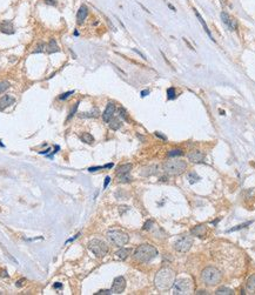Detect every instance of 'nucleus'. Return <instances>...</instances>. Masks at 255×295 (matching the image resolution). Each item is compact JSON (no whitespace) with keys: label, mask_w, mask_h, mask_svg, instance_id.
Returning a JSON list of instances; mask_svg holds the SVG:
<instances>
[{"label":"nucleus","mask_w":255,"mask_h":295,"mask_svg":"<svg viewBox=\"0 0 255 295\" xmlns=\"http://www.w3.org/2000/svg\"><path fill=\"white\" fill-rule=\"evenodd\" d=\"M87 14H88V8L86 5H81L80 8L78 9V13H76V22L78 25H81L85 19L87 18Z\"/></svg>","instance_id":"2eb2a0df"},{"label":"nucleus","mask_w":255,"mask_h":295,"mask_svg":"<svg viewBox=\"0 0 255 295\" xmlns=\"http://www.w3.org/2000/svg\"><path fill=\"white\" fill-rule=\"evenodd\" d=\"M102 168H103V166H96V167H89L88 170H89V172H96V170L102 169Z\"/></svg>","instance_id":"e433bc0d"},{"label":"nucleus","mask_w":255,"mask_h":295,"mask_svg":"<svg viewBox=\"0 0 255 295\" xmlns=\"http://www.w3.org/2000/svg\"><path fill=\"white\" fill-rule=\"evenodd\" d=\"M25 281H26V279H21V280H19V281H16V282H15V286H16V287H21V286L24 284Z\"/></svg>","instance_id":"58836bf2"},{"label":"nucleus","mask_w":255,"mask_h":295,"mask_svg":"<svg viewBox=\"0 0 255 295\" xmlns=\"http://www.w3.org/2000/svg\"><path fill=\"white\" fill-rule=\"evenodd\" d=\"M174 281H175V271L168 267L161 268L154 277V284L159 290L170 289Z\"/></svg>","instance_id":"f257e3e1"},{"label":"nucleus","mask_w":255,"mask_h":295,"mask_svg":"<svg viewBox=\"0 0 255 295\" xmlns=\"http://www.w3.org/2000/svg\"><path fill=\"white\" fill-rule=\"evenodd\" d=\"M152 224H153V221H152V220H148V221L143 224V229H145V230H149V229L152 228V227H150Z\"/></svg>","instance_id":"c9c22d12"},{"label":"nucleus","mask_w":255,"mask_h":295,"mask_svg":"<svg viewBox=\"0 0 255 295\" xmlns=\"http://www.w3.org/2000/svg\"><path fill=\"white\" fill-rule=\"evenodd\" d=\"M79 236H80V233H78V234H75V235H74V236H73V237H72V239H69V240H67V242H72V241H73V240H75V239H78V237H79Z\"/></svg>","instance_id":"a18cd8bd"},{"label":"nucleus","mask_w":255,"mask_h":295,"mask_svg":"<svg viewBox=\"0 0 255 295\" xmlns=\"http://www.w3.org/2000/svg\"><path fill=\"white\" fill-rule=\"evenodd\" d=\"M48 152H49V148H48V149H46V150H41V152H40V154H47Z\"/></svg>","instance_id":"3c124183"},{"label":"nucleus","mask_w":255,"mask_h":295,"mask_svg":"<svg viewBox=\"0 0 255 295\" xmlns=\"http://www.w3.org/2000/svg\"><path fill=\"white\" fill-rule=\"evenodd\" d=\"M15 102V99L12 95H4L2 98H0V110H4L6 107L13 105Z\"/></svg>","instance_id":"dca6fc26"},{"label":"nucleus","mask_w":255,"mask_h":295,"mask_svg":"<svg viewBox=\"0 0 255 295\" xmlns=\"http://www.w3.org/2000/svg\"><path fill=\"white\" fill-rule=\"evenodd\" d=\"M78 107H79V102H76L75 103V106L72 108V110H71V113H69V115H68V118H67V120H69L74 114H75V112H76V109H78Z\"/></svg>","instance_id":"f704fd0d"},{"label":"nucleus","mask_w":255,"mask_h":295,"mask_svg":"<svg viewBox=\"0 0 255 295\" xmlns=\"http://www.w3.org/2000/svg\"><path fill=\"white\" fill-rule=\"evenodd\" d=\"M197 294H206V291H204V290H200Z\"/></svg>","instance_id":"603ef678"},{"label":"nucleus","mask_w":255,"mask_h":295,"mask_svg":"<svg viewBox=\"0 0 255 295\" xmlns=\"http://www.w3.org/2000/svg\"><path fill=\"white\" fill-rule=\"evenodd\" d=\"M182 154H183V152H182L181 149H172V150L168 152V156H169V157L180 156V155H182Z\"/></svg>","instance_id":"c85d7f7f"},{"label":"nucleus","mask_w":255,"mask_h":295,"mask_svg":"<svg viewBox=\"0 0 255 295\" xmlns=\"http://www.w3.org/2000/svg\"><path fill=\"white\" fill-rule=\"evenodd\" d=\"M133 51H134V52H136V53H137V54H139V55H141V56H142V59H146V56H145V55H143V54H142V53H141V52H139V51H137V49H135V48H133Z\"/></svg>","instance_id":"09e8293b"},{"label":"nucleus","mask_w":255,"mask_h":295,"mask_svg":"<svg viewBox=\"0 0 255 295\" xmlns=\"http://www.w3.org/2000/svg\"><path fill=\"white\" fill-rule=\"evenodd\" d=\"M95 294L96 295H110V294H113V291H112V289H103V290H100Z\"/></svg>","instance_id":"72a5a7b5"},{"label":"nucleus","mask_w":255,"mask_h":295,"mask_svg":"<svg viewBox=\"0 0 255 295\" xmlns=\"http://www.w3.org/2000/svg\"><path fill=\"white\" fill-rule=\"evenodd\" d=\"M80 139L86 143H93L94 142V138H93V135L90 133H82L80 135Z\"/></svg>","instance_id":"a878e982"},{"label":"nucleus","mask_w":255,"mask_h":295,"mask_svg":"<svg viewBox=\"0 0 255 295\" xmlns=\"http://www.w3.org/2000/svg\"><path fill=\"white\" fill-rule=\"evenodd\" d=\"M46 51H47L48 53L59 52V46L56 45V42H55L54 39H51V40H49V42H48L47 46H46Z\"/></svg>","instance_id":"412c9836"},{"label":"nucleus","mask_w":255,"mask_h":295,"mask_svg":"<svg viewBox=\"0 0 255 295\" xmlns=\"http://www.w3.org/2000/svg\"><path fill=\"white\" fill-rule=\"evenodd\" d=\"M132 249L130 248H123V247H120V249L115 253V255L120 259V260H126L128 257V255L130 254Z\"/></svg>","instance_id":"aec40b11"},{"label":"nucleus","mask_w":255,"mask_h":295,"mask_svg":"<svg viewBox=\"0 0 255 295\" xmlns=\"http://www.w3.org/2000/svg\"><path fill=\"white\" fill-rule=\"evenodd\" d=\"M108 122H109V128L113 129V130H118L121 127V125H122L121 121L119 119H116V118H112Z\"/></svg>","instance_id":"5701e85b"},{"label":"nucleus","mask_w":255,"mask_h":295,"mask_svg":"<svg viewBox=\"0 0 255 295\" xmlns=\"http://www.w3.org/2000/svg\"><path fill=\"white\" fill-rule=\"evenodd\" d=\"M221 20L231 31H236L237 29V21H236V19L231 18L227 12H221Z\"/></svg>","instance_id":"9b49d317"},{"label":"nucleus","mask_w":255,"mask_h":295,"mask_svg":"<svg viewBox=\"0 0 255 295\" xmlns=\"http://www.w3.org/2000/svg\"><path fill=\"white\" fill-rule=\"evenodd\" d=\"M163 170L169 174V175H180L182 174L186 168H187V163L183 160H179V159H172L168 160L163 163L162 166Z\"/></svg>","instance_id":"7ed1b4c3"},{"label":"nucleus","mask_w":255,"mask_h":295,"mask_svg":"<svg viewBox=\"0 0 255 295\" xmlns=\"http://www.w3.org/2000/svg\"><path fill=\"white\" fill-rule=\"evenodd\" d=\"M157 255V249L152 244H141L134 252V259L139 262L147 263L155 259Z\"/></svg>","instance_id":"f03ea898"},{"label":"nucleus","mask_w":255,"mask_h":295,"mask_svg":"<svg viewBox=\"0 0 255 295\" xmlns=\"http://www.w3.org/2000/svg\"><path fill=\"white\" fill-rule=\"evenodd\" d=\"M109 181H110V177H109V176H106V179H105V182H103V188H106V187L108 186Z\"/></svg>","instance_id":"a19ab883"},{"label":"nucleus","mask_w":255,"mask_h":295,"mask_svg":"<svg viewBox=\"0 0 255 295\" xmlns=\"http://www.w3.org/2000/svg\"><path fill=\"white\" fill-rule=\"evenodd\" d=\"M74 35H79V32H78V31H74Z\"/></svg>","instance_id":"864d4df0"},{"label":"nucleus","mask_w":255,"mask_h":295,"mask_svg":"<svg viewBox=\"0 0 255 295\" xmlns=\"http://www.w3.org/2000/svg\"><path fill=\"white\" fill-rule=\"evenodd\" d=\"M7 257H8V259H11V260H12V261H13V262H14L15 264H18V261H16V260H15V259H14V257H13V256L11 255V254H7Z\"/></svg>","instance_id":"49530a36"},{"label":"nucleus","mask_w":255,"mask_h":295,"mask_svg":"<svg viewBox=\"0 0 255 295\" xmlns=\"http://www.w3.org/2000/svg\"><path fill=\"white\" fill-rule=\"evenodd\" d=\"M42 47H43V45H42V43H40V45L38 46V48H36L33 53H39V52H42Z\"/></svg>","instance_id":"79ce46f5"},{"label":"nucleus","mask_w":255,"mask_h":295,"mask_svg":"<svg viewBox=\"0 0 255 295\" xmlns=\"http://www.w3.org/2000/svg\"><path fill=\"white\" fill-rule=\"evenodd\" d=\"M192 244H193V239L190 236H182L174 243V248L179 253H186L192 248Z\"/></svg>","instance_id":"6e6552de"},{"label":"nucleus","mask_w":255,"mask_h":295,"mask_svg":"<svg viewBox=\"0 0 255 295\" xmlns=\"http://www.w3.org/2000/svg\"><path fill=\"white\" fill-rule=\"evenodd\" d=\"M187 177H188V181H189L190 185L196 183V182H199V181L201 180V177H200L195 172H189L188 175H187Z\"/></svg>","instance_id":"b1692460"},{"label":"nucleus","mask_w":255,"mask_h":295,"mask_svg":"<svg viewBox=\"0 0 255 295\" xmlns=\"http://www.w3.org/2000/svg\"><path fill=\"white\" fill-rule=\"evenodd\" d=\"M45 4L47 5H51V6H55L56 5V0H43Z\"/></svg>","instance_id":"4c0bfd02"},{"label":"nucleus","mask_w":255,"mask_h":295,"mask_svg":"<svg viewBox=\"0 0 255 295\" xmlns=\"http://www.w3.org/2000/svg\"><path fill=\"white\" fill-rule=\"evenodd\" d=\"M0 31L5 34H13L15 32L13 22L11 20H4L0 22Z\"/></svg>","instance_id":"ddd939ff"},{"label":"nucleus","mask_w":255,"mask_h":295,"mask_svg":"<svg viewBox=\"0 0 255 295\" xmlns=\"http://www.w3.org/2000/svg\"><path fill=\"white\" fill-rule=\"evenodd\" d=\"M215 294H216V295H233L234 291H233L231 289L227 288V287H220V288L215 291Z\"/></svg>","instance_id":"393cba45"},{"label":"nucleus","mask_w":255,"mask_h":295,"mask_svg":"<svg viewBox=\"0 0 255 295\" xmlns=\"http://www.w3.org/2000/svg\"><path fill=\"white\" fill-rule=\"evenodd\" d=\"M0 146H1V147H5V146H4V143L1 142V140H0Z\"/></svg>","instance_id":"5fc2aeb1"},{"label":"nucleus","mask_w":255,"mask_h":295,"mask_svg":"<svg viewBox=\"0 0 255 295\" xmlns=\"http://www.w3.org/2000/svg\"><path fill=\"white\" fill-rule=\"evenodd\" d=\"M206 232H207V227L204 224H199V226H195L193 229H190V234L193 236H197V237L204 236Z\"/></svg>","instance_id":"f3484780"},{"label":"nucleus","mask_w":255,"mask_h":295,"mask_svg":"<svg viewBox=\"0 0 255 295\" xmlns=\"http://www.w3.org/2000/svg\"><path fill=\"white\" fill-rule=\"evenodd\" d=\"M246 288L248 291H250L251 294L255 293V274H251L246 282Z\"/></svg>","instance_id":"6ab92c4d"},{"label":"nucleus","mask_w":255,"mask_h":295,"mask_svg":"<svg viewBox=\"0 0 255 295\" xmlns=\"http://www.w3.org/2000/svg\"><path fill=\"white\" fill-rule=\"evenodd\" d=\"M176 98V93H175V88L174 87H169L167 89V99L168 100H173Z\"/></svg>","instance_id":"cd10ccee"},{"label":"nucleus","mask_w":255,"mask_h":295,"mask_svg":"<svg viewBox=\"0 0 255 295\" xmlns=\"http://www.w3.org/2000/svg\"><path fill=\"white\" fill-rule=\"evenodd\" d=\"M119 115H120V118H121V119H123L125 121H128V115H127V112H126L122 107L119 109Z\"/></svg>","instance_id":"2f4dec72"},{"label":"nucleus","mask_w":255,"mask_h":295,"mask_svg":"<svg viewBox=\"0 0 255 295\" xmlns=\"http://www.w3.org/2000/svg\"><path fill=\"white\" fill-rule=\"evenodd\" d=\"M72 94H74V90H68V92H66V93L60 94V95H59V99H60V100H65V99L69 98Z\"/></svg>","instance_id":"473e14b6"},{"label":"nucleus","mask_w":255,"mask_h":295,"mask_svg":"<svg viewBox=\"0 0 255 295\" xmlns=\"http://www.w3.org/2000/svg\"><path fill=\"white\" fill-rule=\"evenodd\" d=\"M54 288H58V289H60V288H62V284L60 283V282H56V283H54V286H53Z\"/></svg>","instance_id":"de8ad7c7"},{"label":"nucleus","mask_w":255,"mask_h":295,"mask_svg":"<svg viewBox=\"0 0 255 295\" xmlns=\"http://www.w3.org/2000/svg\"><path fill=\"white\" fill-rule=\"evenodd\" d=\"M9 82L8 81H0V93H2V92H5L6 89H8L9 88Z\"/></svg>","instance_id":"c756f323"},{"label":"nucleus","mask_w":255,"mask_h":295,"mask_svg":"<svg viewBox=\"0 0 255 295\" xmlns=\"http://www.w3.org/2000/svg\"><path fill=\"white\" fill-rule=\"evenodd\" d=\"M0 273H1L0 275H1L2 277H7V276H8V274H7V271H6L5 269H1V270H0Z\"/></svg>","instance_id":"c03bdc74"},{"label":"nucleus","mask_w":255,"mask_h":295,"mask_svg":"<svg viewBox=\"0 0 255 295\" xmlns=\"http://www.w3.org/2000/svg\"><path fill=\"white\" fill-rule=\"evenodd\" d=\"M251 223H253V221H248V222H244V223L237 224V226H235L234 228L229 229L228 232H229V233H231V232H235V230H240V229H242V228H244V227H247V226H249V224H251Z\"/></svg>","instance_id":"bb28decb"},{"label":"nucleus","mask_w":255,"mask_h":295,"mask_svg":"<svg viewBox=\"0 0 255 295\" xmlns=\"http://www.w3.org/2000/svg\"><path fill=\"white\" fill-rule=\"evenodd\" d=\"M157 172V167L156 166H149V167H145L141 172L142 175L145 176H149V175H153V174H156Z\"/></svg>","instance_id":"4be33fe9"},{"label":"nucleus","mask_w":255,"mask_h":295,"mask_svg":"<svg viewBox=\"0 0 255 295\" xmlns=\"http://www.w3.org/2000/svg\"><path fill=\"white\" fill-rule=\"evenodd\" d=\"M201 279L207 286H215L221 281V271L215 267H206L201 271Z\"/></svg>","instance_id":"20e7f679"},{"label":"nucleus","mask_w":255,"mask_h":295,"mask_svg":"<svg viewBox=\"0 0 255 295\" xmlns=\"http://www.w3.org/2000/svg\"><path fill=\"white\" fill-rule=\"evenodd\" d=\"M88 249L98 257H103L107 253H108V246L106 244V242H103L102 240L99 239H93L88 242L87 244Z\"/></svg>","instance_id":"0eeeda50"},{"label":"nucleus","mask_w":255,"mask_h":295,"mask_svg":"<svg viewBox=\"0 0 255 295\" xmlns=\"http://www.w3.org/2000/svg\"><path fill=\"white\" fill-rule=\"evenodd\" d=\"M126 288V280L123 276H118L114 279L113 284H112V291L113 294H121Z\"/></svg>","instance_id":"9d476101"},{"label":"nucleus","mask_w":255,"mask_h":295,"mask_svg":"<svg viewBox=\"0 0 255 295\" xmlns=\"http://www.w3.org/2000/svg\"><path fill=\"white\" fill-rule=\"evenodd\" d=\"M155 135L157 136V138H160V139H162V140H167V138L163 135V134H161V133H159V132H155Z\"/></svg>","instance_id":"ea45409f"},{"label":"nucleus","mask_w":255,"mask_h":295,"mask_svg":"<svg viewBox=\"0 0 255 295\" xmlns=\"http://www.w3.org/2000/svg\"><path fill=\"white\" fill-rule=\"evenodd\" d=\"M188 159L193 163H200V162H203L204 154L202 152H200V150H194V152H192V153L188 154Z\"/></svg>","instance_id":"4468645a"},{"label":"nucleus","mask_w":255,"mask_h":295,"mask_svg":"<svg viewBox=\"0 0 255 295\" xmlns=\"http://www.w3.org/2000/svg\"><path fill=\"white\" fill-rule=\"evenodd\" d=\"M107 239L116 247H122L129 241L128 234L120 229H109L107 232Z\"/></svg>","instance_id":"39448f33"},{"label":"nucleus","mask_w":255,"mask_h":295,"mask_svg":"<svg viewBox=\"0 0 255 295\" xmlns=\"http://www.w3.org/2000/svg\"><path fill=\"white\" fill-rule=\"evenodd\" d=\"M193 11H194V13H195V15H196V18H197V20H199V21H200V24H201V25H202V27H203V29H204V32H206V33H207V34H208V36H209V39H212V40H213V41H215V39H214V38H213V35H212V33H210V29H209V28H208V27H207V24H206V22H204V20H203V18H202V16H201V15H200V13H199V12H197V11H196V9H195V8H193Z\"/></svg>","instance_id":"a211bd4d"},{"label":"nucleus","mask_w":255,"mask_h":295,"mask_svg":"<svg viewBox=\"0 0 255 295\" xmlns=\"http://www.w3.org/2000/svg\"><path fill=\"white\" fill-rule=\"evenodd\" d=\"M173 294L174 295H186L193 291V282L190 279H179L174 281L173 286Z\"/></svg>","instance_id":"423d86ee"},{"label":"nucleus","mask_w":255,"mask_h":295,"mask_svg":"<svg viewBox=\"0 0 255 295\" xmlns=\"http://www.w3.org/2000/svg\"><path fill=\"white\" fill-rule=\"evenodd\" d=\"M0 294H2V293H1V291H0Z\"/></svg>","instance_id":"6e6d98bb"},{"label":"nucleus","mask_w":255,"mask_h":295,"mask_svg":"<svg viewBox=\"0 0 255 295\" xmlns=\"http://www.w3.org/2000/svg\"><path fill=\"white\" fill-rule=\"evenodd\" d=\"M148 94H149V90H148V89H145V90H142V92H141V96H142V98L147 96Z\"/></svg>","instance_id":"37998d69"},{"label":"nucleus","mask_w":255,"mask_h":295,"mask_svg":"<svg viewBox=\"0 0 255 295\" xmlns=\"http://www.w3.org/2000/svg\"><path fill=\"white\" fill-rule=\"evenodd\" d=\"M115 105L113 103V102H108V105L106 106V109H105V112L102 113V119H103V121L105 122H108L112 118H113V115H114V113H115Z\"/></svg>","instance_id":"f8f14e48"},{"label":"nucleus","mask_w":255,"mask_h":295,"mask_svg":"<svg viewBox=\"0 0 255 295\" xmlns=\"http://www.w3.org/2000/svg\"><path fill=\"white\" fill-rule=\"evenodd\" d=\"M81 118H92V116H98V109H94V112L92 113H81L80 114Z\"/></svg>","instance_id":"7c9ffc66"},{"label":"nucleus","mask_w":255,"mask_h":295,"mask_svg":"<svg viewBox=\"0 0 255 295\" xmlns=\"http://www.w3.org/2000/svg\"><path fill=\"white\" fill-rule=\"evenodd\" d=\"M168 7H169V8H170V9H172V11H174V12H175V11H176V9H175V7H174V6H172V5H170V4H168Z\"/></svg>","instance_id":"8fccbe9b"},{"label":"nucleus","mask_w":255,"mask_h":295,"mask_svg":"<svg viewBox=\"0 0 255 295\" xmlns=\"http://www.w3.org/2000/svg\"><path fill=\"white\" fill-rule=\"evenodd\" d=\"M130 170H132V165L130 163H126V165H122V166L118 167V169H116L118 180L120 182H129L132 180L128 176V174H129Z\"/></svg>","instance_id":"1a4fd4ad"}]
</instances>
